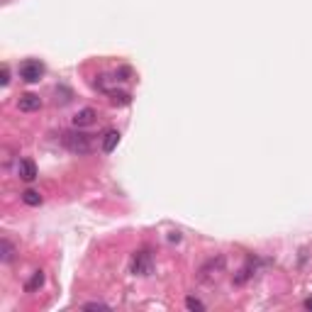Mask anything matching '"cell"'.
<instances>
[{"label": "cell", "instance_id": "cell-5", "mask_svg": "<svg viewBox=\"0 0 312 312\" xmlns=\"http://www.w3.org/2000/svg\"><path fill=\"white\" fill-rule=\"evenodd\" d=\"M17 108H20V113H34V110L42 108V98L34 95V93H25V95H20Z\"/></svg>", "mask_w": 312, "mask_h": 312}, {"label": "cell", "instance_id": "cell-11", "mask_svg": "<svg viewBox=\"0 0 312 312\" xmlns=\"http://www.w3.org/2000/svg\"><path fill=\"white\" fill-rule=\"evenodd\" d=\"M42 285H44V271H34V273H32V281L25 285V290H27V293H34V290H39Z\"/></svg>", "mask_w": 312, "mask_h": 312}, {"label": "cell", "instance_id": "cell-15", "mask_svg": "<svg viewBox=\"0 0 312 312\" xmlns=\"http://www.w3.org/2000/svg\"><path fill=\"white\" fill-rule=\"evenodd\" d=\"M83 310H110L105 303H85Z\"/></svg>", "mask_w": 312, "mask_h": 312}, {"label": "cell", "instance_id": "cell-14", "mask_svg": "<svg viewBox=\"0 0 312 312\" xmlns=\"http://www.w3.org/2000/svg\"><path fill=\"white\" fill-rule=\"evenodd\" d=\"M110 98H113L115 105H127V103H129V95H127V93H110Z\"/></svg>", "mask_w": 312, "mask_h": 312}, {"label": "cell", "instance_id": "cell-4", "mask_svg": "<svg viewBox=\"0 0 312 312\" xmlns=\"http://www.w3.org/2000/svg\"><path fill=\"white\" fill-rule=\"evenodd\" d=\"M222 271H225V256L210 258V261L200 268V281H215V278H220Z\"/></svg>", "mask_w": 312, "mask_h": 312}, {"label": "cell", "instance_id": "cell-2", "mask_svg": "<svg viewBox=\"0 0 312 312\" xmlns=\"http://www.w3.org/2000/svg\"><path fill=\"white\" fill-rule=\"evenodd\" d=\"M129 271H132L134 276H151V271H154V258H151V254H149L146 249L137 251V254L132 256Z\"/></svg>", "mask_w": 312, "mask_h": 312}, {"label": "cell", "instance_id": "cell-8", "mask_svg": "<svg viewBox=\"0 0 312 312\" xmlns=\"http://www.w3.org/2000/svg\"><path fill=\"white\" fill-rule=\"evenodd\" d=\"M117 144H120V132H117V129H110V132H105V137H103V144H100V149H103L105 154H113Z\"/></svg>", "mask_w": 312, "mask_h": 312}, {"label": "cell", "instance_id": "cell-12", "mask_svg": "<svg viewBox=\"0 0 312 312\" xmlns=\"http://www.w3.org/2000/svg\"><path fill=\"white\" fill-rule=\"evenodd\" d=\"M22 202L29 205V207H37V205H42V195H39L37 190H32V188H29V190L22 193Z\"/></svg>", "mask_w": 312, "mask_h": 312}, {"label": "cell", "instance_id": "cell-9", "mask_svg": "<svg viewBox=\"0 0 312 312\" xmlns=\"http://www.w3.org/2000/svg\"><path fill=\"white\" fill-rule=\"evenodd\" d=\"M15 258V247H12V242L7 239V237H2L0 239V261L2 263H10Z\"/></svg>", "mask_w": 312, "mask_h": 312}, {"label": "cell", "instance_id": "cell-13", "mask_svg": "<svg viewBox=\"0 0 312 312\" xmlns=\"http://www.w3.org/2000/svg\"><path fill=\"white\" fill-rule=\"evenodd\" d=\"M186 308H188V310H198V312L205 310V305L200 303L198 298H193V295H188V298H186Z\"/></svg>", "mask_w": 312, "mask_h": 312}, {"label": "cell", "instance_id": "cell-19", "mask_svg": "<svg viewBox=\"0 0 312 312\" xmlns=\"http://www.w3.org/2000/svg\"><path fill=\"white\" fill-rule=\"evenodd\" d=\"M305 308H308V310H312V298H310V300H305Z\"/></svg>", "mask_w": 312, "mask_h": 312}, {"label": "cell", "instance_id": "cell-18", "mask_svg": "<svg viewBox=\"0 0 312 312\" xmlns=\"http://www.w3.org/2000/svg\"><path fill=\"white\" fill-rule=\"evenodd\" d=\"M169 239H171V242H178V239H181V234H178V232H171Z\"/></svg>", "mask_w": 312, "mask_h": 312}, {"label": "cell", "instance_id": "cell-3", "mask_svg": "<svg viewBox=\"0 0 312 312\" xmlns=\"http://www.w3.org/2000/svg\"><path fill=\"white\" fill-rule=\"evenodd\" d=\"M42 76H44V66H42V61H37V59H27V61L20 63V78H22L25 83H37V81H42Z\"/></svg>", "mask_w": 312, "mask_h": 312}, {"label": "cell", "instance_id": "cell-1", "mask_svg": "<svg viewBox=\"0 0 312 312\" xmlns=\"http://www.w3.org/2000/svg\"><path fill=\"white\" fill-rule=\"evenodd\" d=\"M61 144H63L71 154H78V156H85V154L93 151V142H90V137H88L85 132H81L78 127L63 132V134H61Z\"/></svg>", "mask_w": 312, "mask_h": 312}, {"label": "cell", "instance_id": "cell-16", "mask_svg": "<svg viewBox=\"0 0 312 312\" xmlns=\"http://www.w3.org/2000/svg\"><path fill=\"white\" fill-rule=\"evenodd\" d=\"M127 76H129V68H127V66H122L120 71H115V81H127Z\"/></svg>", "mask_w": 312, "mask_h": 312}, {"label": "cell", "instance_id": "cell-6", "mask_svg": "<svg viewBox=\"0 0 312 312\" xmlns=\"http://www.w3.org/2000/svg\"><path fill=\"white\" fill-rule=\"evenodd\" d=\"M95 117L98 113L93 110V108H83V110H78V113L73 115V127H90V125H95Z\"/></svg>", "mask_w": 312, "mask_h": 312}, {"label": "cell", "instance_id": "cell-17", "mask_svg": "<svg viewBox=\"0 0 312 312\" xmlns=\"http://www.w3.org/2000/svg\"><path fill=\"white\" fill-rule=\"evenodd\" d=\"M0 83L2 85L10 83V68H7V66H2V78H0Z\"/></svg>", "mask_w": 312, "mask_h": 312}, {"label": "cell", "instance_id": "cell-10", "mask_svg": "<svg viewBox=\"0 0 312 312\" xmlns=\"http://www.w3.org/2000/svg\"><path fill=\"white\" fill-rule=\"evenodd\" d=\"M251 276H254V261H249V263H247V266H244V268H242V271H239V273L234 276V283H237V285L247 283V281H249Z\"/></svg>", "mask_w": 312, "mask_h": 312}, {"label": "cell", "instance_id": "cell-7", "mask_svg": "<svg viewBox=\"0 0 312 312\" xmlns=\"http://www.w3.org/2000/svg\"><path fill=\"white\" fill-rule=\"evenodd\" d=\"M17 173H20L22 181L32 183V181L37 178V166H34V161H32V159H20V164H17Z\"/></svg>", "mask_w": 312, "mask_h": 312}]
</instances>
